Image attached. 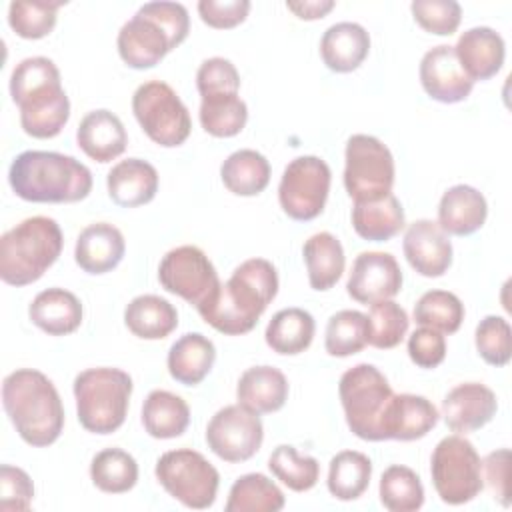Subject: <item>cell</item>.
I'll use <instances>...</instances> for the list:
<instances>
[{"label":"cell","mask_w":512,"mask_h":512,"mask_svg":"<svg viewBox=\"0 0 512 512\" xmlns=\"http://www.w3.org/2000/svg\"><path fill=\"white\" fill-rule=\"evenodd\" d=\"M336 4L332 0H300L286 2V8L294 12L300 20H320L324 18Z\"/></svg>","instance_id":"53"},{"label":"cell","mask_w":512,"mask_h":512,"mask_svg":"<svg viewBox=\"0 0 512 512\" xmlns=\"http://www.w3.org/2000/svg\"><path fill=\"white\" fill-rule=\"evenodd\" d=\"M64 236L54 218L32 216L0 238V278L10 286H28L58 260Z\"/></svg>","instance_id":"6"},{"label":"cell","mask_w":512,"mask_h":512,"mask_svg":"<svg viewBox=\"0 0 512 512\" xmlns=\"http://www.w3.org/2000/svg\"><path fill=\"white\" fill-rule=\"evenodd\" d=\"M332 172L318 156H298L288 162L278 184V200L284 214L298 222L314 220L322 214Z\"/></svg>","instance_id":"13"},{"label":"cell","mask_w":512,"mask_h":512,"mask_svg":"<svg viewBox=\"0 0 512 512\" xmlns=\"http://www.w3.org/2000/svg\"><path fill=\"white\" fill-rule=\"evenodd\" d=\"M344 188L354 202L380 200L394 186V156L370 134H352L344 150Z\"/></svg>","instance_id":"12"},{"label":"cell","mask_w":512,"mask_h":512,"mask_svg":"<svg viewBox=\"0 0 512 512\" xmlns=\"http://www.w3.org/2000/svg\"><path fill=\"white\" fill-rule=\"evenodd\" d=\"M90 478L106 494H124L138 482V462L122 448H104L90 462Z\"/></svg>","instance_id":"39"},{"label":"cell","mask_w":512,"mask_h":512,"mask_svg":"<svg viewBox=\"0 0 512 512\" xmlns=\"http://www.w3.org/2000/svg\"><path fill=\"white\" fill-rule=\"evenodd\" d=\"M314 332L316 322L308 310L284 308L272 316L266 326L264 338L272 352L282 356H296L312 344Z\"/></svg>","instance_id":"34"},{"label":"cell","mask_w":512,"mask_h":512,"mask_svg":"<svg viewBox=\"0 0 512 512\" xmlns=\"http://www.w3.org/2000/svg\"><path fill=\"white\" fill-rule=\"evenodd\" d=\"M420 84L424 92L442 104H456L470 96L474 82L462 70L454 46L430 48L420 60Z\"/></svg>","instance_id":"17"},{"label":"cell","mask_w":512,"mask_h":512,"mask_svg":"<svg viewBox=\"0 0 512 512\" xmlns=\"http://www.w3.org/2000/svg\"><path fill=\"white\" fill-rule=\"evenodd\" d=\"M76 142L80 150L94 162L106 164L124 154L128 144V134L122 120L106 110L88 112L76 130Z\"/></svg>","instance_id":"23"},{"label":"cell","mask_w":512,"mask_h":512,"mask_svg":"<svg viewBox=\"0 0 512 512\" xmlns=\"http://www.w3.org/2000/svg\"><path fill=\"white\" fill-rule=\"evenodd\" d=\"M196 88H198L200 96L238 92L240 90V74L230 60H226L222 56H214L200 64V68L196 72Z\"/></svg>","instance_id":"48"},{"label":"cell","mask_w":512,"mask_h":512,"mask_svg":"<svg viewBox=\"0 0 512 512\" xmlns=\"http://www.w3.org/2000/svg\"><path fill=\"white\" fill-rule=\"evenodd\" d=\"M454 52L468 78L472 82H482L500 72L506 58V44L496 30L474 26L462 32Z\"/></svg>","instance_id":"21"},{"label":"cell","mask_w":512,"mask_h":512,"mask_svg":"<svg viewBox=\"0 0 512 512\" xmlns=\"http://www.w3.org/2000/svg\"><path fill=\"white\" fill-rule=\"evenodd\" d=\"M370 52V34L356 22L332 24L320 40V56L328 70L346 74L356 70Z\"/></svg>","instance_id":"27"},{"label":"cell","mask_w":512,"mask_h":512,"mask_svg":"<svg viewBox=\"0 0 512 512\" xmlns=\"http://www.w3.org/2000/svg\"><path fill=\"white\" fill-rule=\"evenodd\" d=\"M34 498V484L30 476L10 464L0 466V510H28Z\"/></svg>","instance_id":"49"},{"label":"cell","mask_w":512,"mask_h":512,"mask_svg":"<svg viewBox=\"0 0 512 512\" xmlns=\"http://www.w3.org/2000/svg\"><path fill=\"white\" fill-rule=\"evenodd\" d=\"M126 242L122 232L108 222L88 224L76 238L74 260L86 274L112 272L124 258Z\"/></svg>","instance_id":"22"},{"label":"cell","mask_w":512,"mask_h":512,"mask_svg":"<svg viewBox=\"0 0 512 512\" xmlns=\"http://www.w3.org/2000/svg\"><path fill=\"white\" fill-rule=\"evenodd\" d=\"M10 96L20 108V126L32 138H54L70 118V100L60 70L46 56L18 62L10 76Z\"/></svg>","instance_id":"2"},{"label":"cell","mask_w":512,"mask_h":512,"mask_svg":"<svg viewBox=\"0 0 512 512\" xmlns=\"http://www.w3.org/2000/svg\"><path fill=\"white\" fill-rule=\"evenodd\" d=\"M200 124L214 138H232L242 132L248 120V106L238 92H222L202 96Z\"/></svg>","instance_id":"37"},{"label":"cell","mask_w":512,"mask_h":512,"mask_svg":"<svg viewBox=\"0 0 512 512\" xmlns=\"http://www.w3.org/2000/svg\"><path fill=\"white\" fill-rule=\"evenodd\" d=\"M464 304L448 290H428L414 304V322L442 334H454L462 326Z\"/></svg>","instance_id":"41"},{"label":"cell","mask_w":512,"mask_h":512,"mask_svg":"<svg viewBox=\"0 0 512 512\" xmlns=\"http://www.w3.org/2000/svg\"><path fill=\"white\" fill-rule=\"evenodd\" d=\"M190 32V16L180 2H146L120 28L116 46L126 66L154 68L170 50L180 46Z\"/></svg>","instance_id":"5"},{"label":"cell","mask_w":512,"mask_h":512,"mask_svg":"<svg viewBox=\"0 0 512 512\" xmlns=\"http://www.w3.org/2000/svg\"><path fill=\"white\" fill-rule=\"evenodd\" d=\"M132 112L146 136L158 146L176 148L190 136V112L176 90L162 80H148L136 88Z\"/></svg>","instance_id":"10"},{"label":"cell","mask_w":512,"mask_h":512,"mask_svg":"<svg viewBox=\"0 0 512 512\" xmlns=\"http://www.w3.org/2000/svg\"><path fill=\"white\" fill-rule=\"evenodd\" d=\"M338 394L352 434L368 442H382L380 424L394 394L386 376L372 364H356L340 376Z\"/></svg>","instance_id":"8"},{"label":"cell","mask_w":512,"mask_h":512,"mask_svg":"<svg viewBox=\"0 0 512 512\" xmlns=\"http://www.w3.org/2000/svg\"><path fill=\"white\" fill-rule=\"evenodd\" d=\"M406 226V216L400 200L390 192L380 200L354 202L352 228L370 242H386Z\"/></svg>","instance_id":"30"},{"label":"cell","mask_w":512,"mask_h":512,"mask_svg":"<svg viewBox=\"0 0 512 512\" xmlns=\"http://www.w3.org/2000/svg\"><path fill=\"white\" fill-rule=\"evenodd\" d=\"M264 426L260 414L230 404L220 408L206 426L208 448L224 462L236 464L250 460L262 446Z\"/></svg>","instance_id":"15"},{"label":"cell","mask_w":512,"mask_h":512,"mask_svg":"<svg viewBox=\"0 0 512 512\" xmlns=\"http://www.w3.org/2000/svg\"><path fill=\"white\" fill-rule=\"evenodd\" d=\"M126 328L142 340H162L178 326L176 308L156 294L132 298L124 310Z\"/></svg>","instance_id":"31"},{"label":"cell","mask_w":512,"mask_h":512,"mask_svg":"<svg viewBox=\"0 0 512 512\" xmlns=\"http://www.w3.org/2000/svg\"><path fill=\"white\" fill-rule=\"evenodd\" d=\"M402 288V270L388 252H360L348 274L346 292L360 304L394 298Z\"/></svg>","instance_id":"16"},{"label":"cell","mask_w":512,"mask_h":512,"mask_svg":"<svg viewBox=\"0 0 512 512\" xmlns=\"http://www.w3.org/2000/svg\"><path fill=\"white\" fill-rule=\"evenodd\" d=\"M160 486L180 504L192 510H206L214 504L220 484L218 470L196 450H168L154 468Z\"/></svg>","instance_id":"11"},{"label":"cell","mask_w":512,"mask_h":512,"mask_svg":"<svg viewBox=\"0 0 512 512\" xmlns=\"http://www.w3.org/2000/svg\"><path fill=\"white\" fill-rule=\"evenodd\" d=\"M408 356L420 368H436L446 358V338L434 328L420 326L408 336Z\"/></svg>","instance_id":"50"},{"label":"cell","mask_w":512,"mask_h":512,"mask_svg":"<svg viewBox=\"0 0 512 512\" xmlns=\"http://www.w3.org/2000/svg\"><path fill=\"white\" fill-rule=\"evenodd\" d=\"M132 378L120 368H88L74 378L78 422L92 434L116 432L128 414Z\"/></svg>","instance_id":"7"},{"label":"cell","mask_w":512,"mask_h":512,"mask_svg":"<svg viewBox=\"0 0 512 512\" xmlns=\"http://www.w3.org/2000/svg\"><path fill=\"white\" fill-rule=\"evenodd\" d=\"M108 196L122 208L144 206L158 192V172L142 158H126L112 166L106 178Z\"/></svg>","instance_id":"24"},{"label":"cell","mask_w":512,"mask_h":512,"mask_svg":"<svg viewBox=\"0 0 512 512\" xmlns=\"http://www.w3.org/2000/svg\"><path fill=\"white\" fill-rule=\"evenodd\" d=\"M410 10L416 24L436 36L454 34L462 20V8L456 0H414Z\"/></svg>","instance_id":"47"},{"label":"cell","mask_w":512,"mask_h":512,"mask_svg":"<svg viewBox=\"0 0 512 512\" xmlns=\"http://www.w3.org/2000/svg\"><path fill=\"white\" fill-rule=\"evenodd\" d=\"M286 504L284 492L264 474L250 472L240 476L230 492L226 512H278Z\"/></svg>","instance_id":"38"},{"label":"cell","mask_w":512,"mask_h":512,"mask_svg":"<svg viewBox=\"0 0 512 512\" xmlns=\"http://www.w3.org/2000/svg\"><path fill=\"white\" fill-rule=\"evenodd\" d=\"M302 256L308 270L310 288L318 292L330 290L342 276L346 256L340 240L330 232L312 234L302 248Z\"/></svg>","instance_id":"32"},{"label":"cell","mask_w":512,"mask_h":512,"mask_svg":"<svg viewBox=\"0 0 512 512\" xmlns=\"http://www.w3.org/2000/svg\"><path fill=\"white\" fill-rule=\"evenodd\" d=\"M408 264L426 278L442 276L452 264V242L438 222L422 218L406 228L402 242Z\"/></svg>","instance_id":"18"},{"label":"cell","mask_w":512,"mask_h":512,"mask_svg":"<svg viewBox=\"0 0 512 512\" xmlns=\"http://www.w3.org/2000/svg\"><path fill=\"white\" fill-rule=\"evenodd\" d=\"M430 476L436 494L450 506L474 500L482 488V460L462 434L442 438L430 458Z\"/></svg>","instance_id":"9"},{"label":"cell","mask_w":512,"mask_h":512,"mask_svg":"<svg viewBox=\"0 0 512 512\" xmlns=\"http://www.w3.org/2000/svg\"><path fill=\"white\" fill-rule=\"evenodd\" d=\"M368 318V344L380 350L396 348L408 332V314L406 310L390 300H380L370 304Z\"/></svg>","instance_id":"45"},{"label":"cell","mask_w":512,"mask_h":512,"mask_svg":"<svg viewBox=\"0 0 512 512\" xmlns=\"http://www.w3.org/2000/svg\"><path fill=\"white\" fill-rule=\"evenodd\" d=\"M34 326L50 336H66L82 324V302L78 296L64 288H46L34 296L28 308Z\"/></svg>","instance_id":"26"},{"label":"cell","mask_w":512,"mask_h":512,"mask_svg":"<svg viewBox=\"0 0 512 512\" xmlns=\"http://www.w3.org/2000/svg\"><path fill=\"white\" fill-rule=\"evenodd\" d=\"M270 472L290 490L306 492L316 486L320 478V464L314 456L298 454L290 444H280L268 458Z\"/></svg>","instance_id":"44"},{"label":"cell","mask_w":512,"mask_h":512,"mask_svg":"<svg viewBox=\"0 0 512 512\" xmlns=\"http://www.w3.org/2000/svg\"><path fill=\"white\" fill-rule=\"evenodd\" d=\"M66 2L56 0H14L8 6V24L16 36L24 40H40L48 36L58 18V10Z\"/></svg>","instance_id":"42"},{"label":"cell","mask_w":512,"mask_h":512,"mask_svg":"<svg viewBox=\"0 0 512 512\" xmlns=\"http://www.w3.org/2000/svg\"><path fill=\"white\" fill-rule=\"evenodd\" d=\"M2 406L26 444L44 448L60 438L64 406L56 386L40 370L10 372L2 382Z\"/></svg>","instance_id":"3"},{"label":"cell","mask_w":512,"mask_h":512,"mask_svg":"<svg viewBox=\"0 0 512 512\" xmlns=\"http://www.w3.org/2000/svg\"><path fill=\"white\" fill-rule=\"evenodd\" d=\"M482 470H484L486 484H488L494 500H498L502 506H508L510 504V496H508L510 450L508 448H498V450L490 452L482 460Z\"/></svg>","instance_id":"52"},{"label":"cell","mask_w":512,"mask_h":512,"mask_svg":"<svg viewBox=\"0 0 512 512\" xmlns=\"http://www.w3.org/2000/svg\"><path fill=\"white\" fill-rule=\"evenodd\" d=\"M270 174L266 156L250 148L232 152L220 166L224 186L236 196H258L268 186Z\"/></svg>","instance_id":"35"},{"label":"cell","mask_w":512,"mask_h":512,"mask_svg":"<svg viewBox=\"0 0 512 512\" xmlns=\"http://www.w3.org/2000/svg\"><path fill=\"white\" fill-rule=\"evenodd\" d=\"M436 406L418 394H392L382 416V438L412 442L424 438L438 424Z\"/></svg>","instance_id":"20"},{"label":"cell","mask_w":512,"mask_h":512,"mask_svg":"<svg viewBox=\"0 0 512 512\" xmlns=\"http://www.w3.org/2000/svg\"><path fill=\"white\" fill-rule=\"evenodd\" d=\"M278 294V272L266 258H250L234 268L220 290L198 308L206 324L226 336L248 334Z\"/></svg>","instance_id":"1"},{"label":"cell","mask_w":512,"mask_h":512,"mask_svg":"<svg viewBox=\"0 0 512 512\" xmlns=\"http://www.w3.org/2000/svg\"><path fill=\"white\" fill-rule=\"evenodd\" d=\"M288 380L274 366L248 368L236 386V400L256 414L278 412L288 400Z\"/></svg>","instance_id":"28"},{"label":"cell","mask_w":512,"mask_h":512,"mask_svg":"<svg viewBox=\"0 0 512 512\" xmlns=\"http://www.w3.org/2000/svg\"><path fill=\"white\" fill-rule=\"evenodd\" d=\"M380 502L390 512H414L424 504L420 476L402 464L388 466L380 476Z\"/></svg>","instance_id":"40"},{"label":"cell","mask_w":512,"mask_h":512,"mask_svg":"<svg viewBox=\"0 0 512 512\" xmlns=\"http://www.w3.org/2000/svg\"><path fill=\"white\" fill-rule=\"evenodd\" d=\"M474 344L480 358L490 366H506L512 356V330L506 318L490 314L480 320L474 332Z\"/></svg>","instance_id":"46"},{"label":"cell","mask_w":512,"mask_h":512,"mask_svg":"<svg viewBox=\"0 0 512 512\" xmlns=\"http://www.w3.org/2000/svg\"><path fill=\"white\" fill-rule=\"evenodd\" d=\"M488 216L482 192L468 184L448 188L438 204V226L452 236H470L480 230Z\"/></svg>","instance_id":"25"},{"label":"cell","mask_w":512,"mask_h":512,"mask_svg":"<svg viewBox=\"0 0 512 512\" xmlns=\"http://www.w3.org/2000/svg\"><path fill=\"white\" fill-rule=\"evenodd\" d=\"M8 182L14 194L26 202L70 204L90 194L92 172L74 156L26 150L12 160Z\"/></svg>","instance_id":"4"},{"label":"cell","mask_w":512,"mask_h":512,"mask_svg":"<svg viewBox=\"0 0 512 512\" xmlns=\"http://www.w3.org/2000/svg\"><path fill=\"white\" fill-rule=\"evenodd\" d=\"M190 424L186 400L168 390H152L142 404V426L158 440L178 438Z\"/></svg>","instance_id":"33"},{"label":"cell","mask_w":512,"mask_h":512,"mask_svg":"<svg viewBox=\"0 0 512 512\" xmlns=\"http://www.w3.org/2000/svg\"><path fill=\"white\" fill-rule=\"evenodd\" d=\"M250 12L248 0H200L198 14L204 24L216 30H228L246 20Z\"/></svg>","instance_id":"51"},{"label":"cell","mask_w":512,"mask_h":512,"mask_svg":"<svg viewBox=\"0 0 512 512\" xmlns=\"http://www.w3.org/2000/svg\"><path fill=\"white\" fill-rule=\"evenodd\" d=\"M372 478V462L358 450H342L328 466V492L342 502L360 498Z\"/></svg>","instance_id":"36"},{"label":"cell","mask_w":512,"mask_h":512,"mask_svg":"<svg viewBox=\"0 0 512 512\" xmlns=\"http://www.w3.org/2000/svg\"><path fill=\"white\" fill-rule=\"evenodd\" d=\"M498 410L496 394L480 382H462L442 400V418L456 434H468L486 426Z\"/></svg>","instance_id":"19"},{"label":"cell","mask_w":512,"mask_h":512,"mask_svg":"<svg viewBox=\"0 0 512 512\" xmlns=\"http://www.w3.org/2000/svg\"><path fill=\"white\" fill-rule=\"evenodd\" d=\"M216 362V348L210 338L200 332H188L180 336L168 350V372L170 376L184 384H200L212 370Z\"/></svg>","instance_id":"29"},{"label":"cell","mask_w":512,"mask_h":512,"mask_svg":"<svg viewBox=\"0 0 512 512\" xmlns=\"http://www.w3.org/2000/svg\"><path fill=\"white\" fill-rule=\"evenodd\" d=\"M158 280L166 292L180 296L196 310L204 306L222 284L210 258L192 244L172 248L164 254L158 266Z\"/></svg>","instance_id":"14"},{"label":"cell","mask_w":512,"mask_h":512,"mask_svg":"<svg viewBox=\"0 0 512 512\" xmlns=\"http://www.w3.org/2000/svg\"><path fill=\"white\" fill-rule=\"evenodd\" d=\"M368 344V318L360 310H340L326 324L324 348L330 356L346 358Z\"/></svg>","instance_id":"43"}]
</instances>
